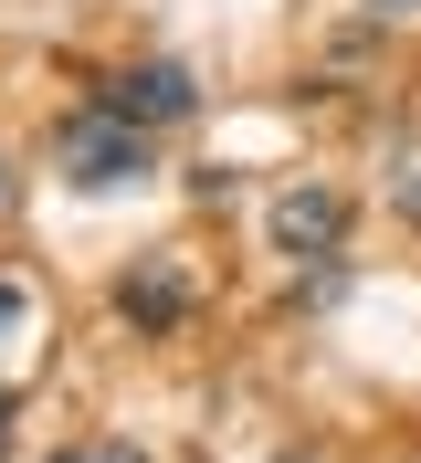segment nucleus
I'll list each match as a JSON object with an SVG mask.
<instances>
[{
  "label": "nucleus",
  "instance_id": "obj_1",
  "mask_svg": "<svg viewBox=\"0 0 421 463\" xmlns=\"http://www.w3.org/2000/svg\"><path fill=\"white\" fill-rule=\"evenodd\" d=\"M53 169H63V190H74V201H116V190H138V179H148V137L127 127V116L84 106V116H63Z\"/></svg>",
  "mask_w": 421,
  "mask_h": 463
},
{
  "label": "nucleus",
  "instance_id": "obj_2",
  "mask_svg": "<svg viewBox=\"0 0 421 463\" xmlns=\"http://www.w3.org/2000/svg\"><path fill=\"white\" fill-rule=\"evenodd\" d=\"M106 116H127V127H138V137H148V127H179V116H200V74H190V63H127V74H116V85H106Z\"/></svg>",
  "mask_w": 421,
  "mask_h": 463
},
{
  "label": "nucleus",
  "instance_id": "obj_3",
  "mask_svg": "<svg viewBox=\"0 0 421 463\" xmlns=\"http://www.w3.org/2000/svg\"><path fill=\"white\" fill-rule=\"evenodd\" d=\"M337 242H348V190L295 179V190L274 201V253H295V263H337Z\"/></svg>",
  "mask_w": 421,
  "mask_h": 463
},
{
  "label": "nucleus",
  "instance_id": "obj_4",
  "mask_svg": "<svg viewBox=\"0 0 421 463\" xmlns=\"http://www.w3.org/2000/svg\"><path fill=\"white\" fill-rule=\"evenodd\" d=\"M116 317L138 326V337H168V326L190 317V274H179V263H168V253L127 263V274H116Z\"/></svg>",
  "mask_w": 421,
  "mask_h": 463
},
{
  "label": "nucleus",
  "instance_id": "obj_5",
  "mask_svg": "<svg viewBox=\"0 0 421 463\" xmlns=\"http://www.w3.org/2000/svg\"><path fill=\"white\" fill-rule=\"evenodd\" d=\"M390 211H400V222H421V147H400V158H390Z\"/></svg>",
  "mask_w": 421,
  "mask_h": 463
},
{
  "label": "nucleus",
  "instance_id": "obj_6",
  "mask_svg": "<svg viewBox=\"0 0 421 463\" xmlns=\"http://www.w3.org/2000/svg\"><path fill=\"white\" fill-rule=\"evenodd\" d=\"M53 463H148V453H127V442H74V453H53Z\"/></svg>",
  "mask_w": 421,
  "mask_h": 463
},
{
  "label": "nucleus",
  "instance_id": "obj_7",
  "mask_svg": "<svg viewBox=\"0 0 421 463\" xmlns=\"http://www.w3.org/2000/svg\"><path fill=\"white\" fill-rule=\"evenodd\" d=\"M22 317H32V295L11 285V274H0V337H11V326H22Z\"/></svg>",
  "mask_w": 421,
  "mask_h": 463
},
{
  "label": "nucleus",
  "instance_id": "obj_8",
  "mask_svg": "<svg viewBox=\"0 0 421 463\" xmlns=\"http://www.w3.org/2000/svg\"><path fill=\"white\" fill-rule=\"evenodd\" d=\"M368 11H379V22H411V11H421V0H368Z\"/></svg>",
  "mask_w": 421,
  "mask_h": 463
},
{
  "label": "nucleus",
  "instance_id": "obj_9",
  "mask_svg": "<svg viewBox=\"0 0 421 463\" xmlns=\"http://www.w3.org/2000/svg\"><path fill=\"white\" fill-rule=\"evenodd\" d=\"M0 421H11V390H0Z\"/></svg>",
  "mask_w": 421,
  "mask_h": 463
},
{
  "label": "nucleus",
  "instance_id": "obj_10",
  "mask_svg": "<svg viewBox=\"0 0 421 463\" xmlns=\"http://www.w3.org/2000/svg\"><path fill=\"white\" fill-rule=\"evenodd\" d=\"M284 463H306V453H284Z\"/></svg>",
  "mask_w": 421,
  "mask_h": 463
}]
</instances>
